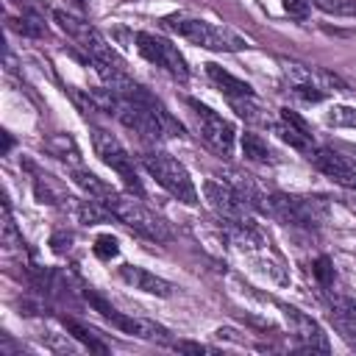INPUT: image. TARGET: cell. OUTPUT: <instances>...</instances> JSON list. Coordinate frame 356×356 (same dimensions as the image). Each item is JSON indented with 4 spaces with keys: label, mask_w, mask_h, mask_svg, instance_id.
Wrapping results in <instances>:
<instances>
[{
    "label": "cell",
    "mask_w": 356,
    "mask_h": 356,
    "mask_svg": "<svg viewBox=\"0 0 356 356\" xmlns=\"http://www.w3.org/2000/svg\"><path fill=\"white\" fill-rule=\"evenodd\" d=\"M117 275L131 286V289H139V292H147V295H156V298H170L172 295V284L139 264H122L117 270Z\"/></svg>",
    "instance_id": "4fadbf2b"
},
{
    "label": "cell",
    "mask_w": 356,
    "mask_h": 356,
    "mask_svg": "<svg viewBox=\"0 0 356 356\" xmlns=\"http://www.w3.org/2000/svg\"><path fill=\"white\" fill-rule=\"evenodd\" d=\"M312 273H314V278H317L323 286H331V284H334V267H331V259H328V256H320V259L312 264Z\"/></svg>",
    "instance_id": "4316f807"
},
{
    "label": "cell",
    "mask_w": 356,
    "mask_h": 356,
    "mask_svg": "<svg viewBox=\"0 0 356 356\" xmlns=\"http://www.w3.org/2000/svg\"><path fill=\"white\" fill-rule=\"evenodd\" d=\"M267 200H270V214L273 217H278L286 225H298V228H314L328 214V206L323 203V197H303V195L273 192Z\"/></svg>",
    "instance_id": "5b68a950"
},
{
    "label": "cell",
    "mask_w": 356,
    "mask_h": 356,
    "mask_svg": "<svg viewBox=\"0 0 356 356\" xmlns=\"http://www.w3.org/2000/svg\"><path fill=\"white\" fill-rule=\"evenodd\" d=\"M111 214H114V220H120L125 228H131L134 234H139V236H145V239H150V242H170V228H167V222L159 217V214H153L139 197H134V195H122V192H111L106 200H100Z\"/></svg>",
    "instance_id": "7a4b0ae2"
},
{
    "label": "cell",
    "mask_w": 356,
    "mask_h": 356,
    "mask_svg": "<svg viewBox=\"0 0 356 356\" xmlns=\"http://www.w3.org/2000/svg\"><path fill=\"white\" fill-rule=\"evenodd\" d=\"M309 3L334 17H356V0H309Z\"/></svg>",
    "instance_id": "7402d4cb"
},
{
    "label": "cell",
    "mask_w": 356,
    "mask_h": 356,
    "mask_svg": "<svg viewBox=\"0 0 356 356\" xmlns=\"http://www.w3.org/2000/svg\"><path fill=\"white\" fill-rule=\"evenodd\" d=\"M92 145H95V153L100 156V161H103L106 167H111V170L125 181L128 189H134V192L139 195V192H142V184H139V178H136L134 159L128 156V150L122 147V142H120L114 134L103 131V128H92Z\"/></svg>",
    "instance_id": "52a82bcc"
},
{
    "label": "cell",
    "mask_w": 356,
    "mask_h": 356,
    "mask_svg": "<svg viewBox=\"0 0 356 356\" xmlns=\"http://www.w3.org/2000/svg\"><path fill=\"white\" fill-rule=\"evenodd\" d=\"M242 153H245V159H250V161H259V164H267V161H275L273 159V150L267 147V142L259 136V134H242Z\"/></svg>",
    "instance_id": "d6986e66"
},
{
    "label": "cell",
    "mask_w": 356,
    "mask_h": 356,
    "mask_svg": "<svg viewBox=\"0 0 356 356\" xmlns=\"http://www.w3.org/2000/svg\"><path fill=\"white\" fill-rule=\"evenodd\" d=\"M281 3H284V11L292 19H309V11H312L309 0H281Z\"/></svg>",
    "instance_id": "83f0119b"
},
{
    "label": "cell",
    "mask_w": 356,
    "mask_h": 356,
    "mask_svg": "<svg viewBox=\"0 0 356 356\" xmlns=\"http://www.w3.org/2000/svg\"><path fill=\"white\" fill-rule=\"evenodd\" d=\"M225 181L234 186V192L242 197V203H245L250 211H270V200H267L270 195H261V189L256 186V181H253L250 175H245V172H239V170H231Z\"/></svg>",
    "instance_id": "5bb4252c"
},
{
    "label": "cell",
    "mask_w": 356,
    "mask_h": 356,
    "mask_svg": "<svg viewBox=\"0 0 356 356\" xmlns=\"http://www.w3.org/2000/svg\"><path fill=\"white\" fill-rule=\"evenodd\" d=\"M61 323H64V328H67V331H70V334H72L78 342H83L89 350H95V353H106V350H108V345H106V342L97 337V331H92L89 325L78 323L75 317H64Z\"/></svg>",
    "instance_id": "ac0fdd59"
},
{
    "label": "cell",
    "mask_w": 356,
    "mask_h": 356,
    "mask_svg": "<svg viewBox=\"0 0 356 356\" xmlns=\"http://www.w3.org/2000/svg\"><path fill=\"white\" fill-rule=\"evenodd\" d=\"M70 242H72V234H53V239H50V245H53L56 253L70 250Z\"/></svg>",
    "instance_id": "f1b7e54d"
},
{
    "label": "cell",
    "mask_w": 356,
    "mask_h": 356,
    "mask_svg": "<svg viewBox=\"0 0 356 356\" xmlns=\"http://www.w3.org/2000/svg\"><path fill=\"white\" fill-rule=\"evenodd\" d=\"M292 95L306 103H320L325 97V89H320L317 83H292Z\"/></svg>",
    "instance_id": "d4e9b609"
},
{
    "label": "cell",
    "mask_w": 356,
    "mask_h": 356,
    "mask_svg": "<svg viewBox=\"0 0 356 356\" xmlns=\"http://www.w3.org/2000/svg\"><path fill=\"white\" fill-rule=\"evenodd\" d=\"M203 197H206V203L211 206V211L222 220V222H245V220H250L248 217V206L242 203V197L234 192V186L228 184V181H214V178H209L206 184H203Z\"/></svg>",
    "instance_id": "30bf717a"
},
{
    "label": "cell",
    "mask_w": 356,
    "mask_h": 356,
    "mask_svg": "<svg viewBox=\"0 0 356 356\" xmlns=\"http://www.w3.org/2000/svg\"><path fill=\"white\" fill-rule=\"evenodd\" d=\"M203 67H206V75L220 86V92H222L225 97H245V95H253V86H250L248 81H242V78L231 75V72H228V70H222L220 64L209 61V64H203Z\"/></svg>",
    "instance_id": "9a60e30c"
},
{
    "label": "cell",
    "mask_w": 356,
    "mask_h": 356,
    "mask_svg": "<svg viewBox=\"0 0 356 356\" xmlns=\"http://www.w3.org/2000/svg\"><path fill=\"white\" fill-rule=\"evenodd\" d=\"M75 6H78V8H86V0H75Z\"/></svg>",
    "instance_id": "4dcf8cb0"
},
{
    "label": "cell",
    "mask_w": 356,
    "mask_h": 356,
    "mask_svg": "<svg viewBox=\"0 0 356 356\" xmlns=\"http://www.w3.org/2000/svg\"><path fill=\"white\" fill-rule=\"evenodd\" d=\"M186 103H189V108H192V114H195L200 139H203L217 156L228 159V156L234 153V142H236L234 125H231L228 120H222L214 108H209L206 103H200V100H195V97H189Z\"/></svg>",
    "instance_id": "8992f818"
},
{
    "label": "cell",
    "mask_w": 356,
    "mask_h": 356,
    "mask_svg": "<svg viewBox=\"0 0 356 356\" xmlns=\"http://www.w3.org/2000/svg\"><path fill=\"white\" fill-rule=\"evenodd\" d=\"M306 159L323 172V175H328L334 184H339V186H345V189H356V164L348 159V156H342V153H337V150H331V147H312L309 153H306Z\"/></svg>",
    "instance_id": "8fae6325"
},
{
    "label": "cell",
    "mask_w": 356,
    "mask_h": 356,
    "mask_svg": "<svg viewBox=\"0 0 356 356\" xmlns=\"http://www.w3.org/2000/svg\"><path fill=\"white\" fill-rule=\"evenodd\" d=\"M167 31L178 33L181 39H189L192 44H200L206 50H217V53H236L242 47H248V42L234 33L225 25H214L209 19L200 17H186V14H170L161 19Z\"/></svg>",
    "instance_id": "6da1fadb"
},
{
    "label": "cell",
    "mask_w": 356,
    "mask_h": 356,
    "mask_svg": "<svg viewBox=\"0 0 356 356\" xmlns=\"http://www.w3.org/2000/svg\"><path fill=\"white\" fill-rule=\"evenodd\" d=\"M134 42H136V50H139L150 64L161 67L164 72H170V75L178 78V81H186V78H189L186 58L181 56V50H178L172 42H167V39H161V36H156V33H147V31H139V33L134 36Z\"/></svg>",
    "instance_id": "ba28073f"
},
{
    "label": "cell",
    "mask_w": 356,
    "mask_h": 356,
    "mask_svg": "<svg viewBox=\"0 0 356 356\" xmlns=\"http://www.w3.org/2000/svg\"><path fill=\"white\" fill-rule=\"evenodd\" d=\"M53 19L58 22V28L86 53V58L92 61V67L95 70H100V67H114V64H122L120 58H117V53H114V47L103 39V33L92 25V22H86V19H81V17H75V14H70V11H64V8H56L53 11Z\"/></svg>",
    "instance_id": "3957f363"
},
{
    "label": "cell",
    "mask_w": 356,
    "mask_h": 356,
    "mask_svg": "<svg viewBox=\"0 0 356 356\" xmlns=\"http://www.w3.org/2000/svg\"><path fill=\"white\" fill-rule=\"evenodd\" d=\"M72 181H75L89 197H95V200H106V197L114 192L103 178H97L95 172H89V170H83V167H72Z\"/></svg>",
    "instance_id": "e0dca14e"
},
{
    "label": "cell",
    "mask_w": 356,
    "mask_h": 356,
    "mask_svg": "<svg viewBox=\"0 0 356 356\" xmlns=\"http://www.w3.org/2000/svg\"><path fill=\"white\" fill-rule=\"evenodd\" d=\"M228 103H231V108H234V111H236L242 120L270 125V117H267V111H264V106H261V100H259L256 95H245V97H228Z\"/></svg>",
    "instance_id": "2e32d148"
},
{
    "label": "cell",
    "mask_w": 356,
    "mask_h": 356,
    "mask_svg": "<svg viewBox=\"0 0 356 356\" xmlns=\"http://www.w3.org/2000/svg\"><path fill=\"white\" fill-rule=\"evenodd\" d=\"M325 122L334 128H356V106H331Z\"/></svg>",
    "instance_id": "44dd1931"
},
{
    "label": "cell",
    "mask_w": 356,
    "mask_h": 356,
    "mask_svg": "<svg viewBox=\"0 0 356 356\" xmlns=\"http://www.w3.org/2000/svg\"><path fill=\"white\" fill-rule=\"evenodd\" d=\"M8 147H11V136L3 134V153H8Z\"/></svg>",
    "instance_id": "f546056e"
},
{
    "label": "cell",
    "mask_w": 356,
    "mask_h": 356,
    "mask_svg": "<svg viewBox=\"0 0 356 356\" xmlns=\"http://www.w3.org/2000/svg\"><path fill=\"white\" fill-rule=\"evenodd\" d=\"M142 164H145V170L156 178V184H159L161 189H167L175 200H181L184 206H195V203H197V189H195V184H192V178H189V172H186V167H184L178 159H172V156L164 153V150H147V153L142 156Z\"/></svg>",
    "instance_id": "277c9868"
},
{
    "label": "cell",
    "mask_w": 356,
    "mask_h": 356,
    "mask_svg": "<svg viewBox=\"0 0 356 356\" xmlns=\"http://www.w3.org/2000/svg\"><path fill=\"white\" fill-rule=\"evenodd\" d=\"M331 314H339V317H350V320H356V298L334 295V298H331Z\"/></svg>",
    "instance_id": "484cf974"
},
{
    "label": "cell",
    "mask_w": 356,
    "mask_h": 356,
    "mask_svg": "<svg viewBox=\"0 0 356 356\" xmlns=\"http://www.w3.org/2000/svg\"><path fill=\"white\" fill-rule=\"evenodd\" d=\"M75 214H78V220L83 222V225H97V222H106L108 217H114L100 200H95V197H89V200H81L78 206H75Z\"/></svg>",
    "instance_id": "ffe728a7"
},
{
    "label": "cell",
    "mask_w": 356,
    "mask_h": 356,
    "mask_svg": "<svg viewBox=\"0 0 356 356\" xmlns=\"http://www.w3.org/2000/svg\"><path fill=\"white\" fill-rule=\"evenodd\" d=\"M92 250H95V256H97V259H103V261H111V259H117V256H120V245H117V239H114L111 234L97 236V239H95V245H92Z\"/></svg>",
    "instance_id": "cb8c5ba5"
},
{
    "label": "cell",
    "mask_w": 356,
    "mask_h": 356,
    "mask_svg": "<svg viewBox=\"0 0 356 356\" xmlns=\"http://www.w3.org/2000/svg\"><path fill=\"white\" fill-rule=\"evenodd\" d=\"M281 312H284V317H286V323H289V331L295 334V339L300 342V348H306V350H320V353H328L331 350V345H328V334L323 331V325L314 320V317H309V314H303L300 309H295V306H284L281 303Z\"/></svg>",
    "instance_id": "7c38bea8"
},
{
    "label": "cell",
    "mask_w": 356,
    "mask_h": 356,
    "mask_svg": "<svg viewBox=\"0 0 356 356\" xmlns=\"http://www.w3.org/2000/svg\"><path fill=\"white\" fill-rule=\"evenodd\" d=\"M86 300L92 303V309H95V312H100V314H103L111 325H117L122 334H131V337H136V339H167V331H164L159 323L145 320V317L122 314V312H117L108 300H103L100 295H95L92 289H86Z\"/></svg>",
    "instance_id": "9c48e42d"
},
{
    "label": "cell",
    "mask_w": 356,
    "mask_h": 356,
    "mask_svg": "<svg viewBox=\"0 0 356 356\" xmlns=\"http://www.w3.org/2000/svg\"><path fill=\"white\" fill-rule=\"evenodd\" d=\"M3 245H6V250H14V248L25 245V242H22V234L17 231V225H14V220H11V209H8L6 200H3Z\"/></svg>",
    "instance_id": "603a6c76"
}]
</instances>
